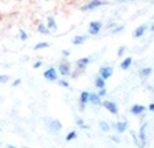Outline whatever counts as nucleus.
Returning a JSON list of instances; mask_svg holds the SVG:
<instances>
[{"instance_id":"5701e85b","label":"nucleus","mask_w":154,"mask_h":148,"mask_svg":"<svg viewBox=\"0 0 154 148\" xmlns=\"http://www.w3.org/2000/svg\"><path fill=\"white\" fill-rule=\"evenodd\" d=\"M59 81V84H60L61 87H64V88H68L70 87V83H68L67 80H64V79H60V80H57Z\"/></svg>"},{"instance_id":"39448f33","label":"nucleus","mask_w":154,"mask_h":148,"mask_svg":"<svg viewBox=\"0 0 154 148\" xmlns=\"http://www.w3.org/2000/svg\"><path fill=\"white\" fill-rule=\"evenodd\" d=\"M112 75H113V68L112 67H102L101 70H100V76H101L104 80L109 79Z\"/></svg>"},{"instance_id":"6ab92c4d","label":"nucleus","mask_w":154,"mask_h":148,"mask_svg":"<svg viewBox=\"0 0 154 148\" xmlns=\"http://www.w3.org/2000/svg\"><path fill=\"white\" fill-rule=\"evenodd\" d=\"M48 27H49L51 30H56V22H55V19H53L52 16H49L48 18Z\"/></svg>"},{"instance_id":"393cba45","label":"nucleus","mask_w":154,"mask_h":148,"mask_svg":"<svg viewBox=\"0 0 154 148\" xmlns=\"http://www.w3.org/2000/svg\"><path fill=\"white\" fill-rule=\"evenodd\" d=\"M10 80V76L7 75H0V83H7Z\"/></svg>"},{"instance_id":"a878e982","label":"nucleus","mask_w":154,"mask_h":148,"mask_svg":"<svg viewBox=\"0 0 154 148\" xmlns=\"http://www.w3.org/2000/svg\"><path fill=\"white\" fill-rule=\"evenodd\" d=\"M19 38H20L22 41H26V40H27V34L23 31V30H20V31H19Z\"/></svg>"},{"instance_id":"aec40b11","label":"nucleus","mask_w":154,"mask_h":148,"mask_svg":"<svg viewBox=\"0 0 154 148\" xmlns=\"http://www.w3.org/2000/svg\"><path fill=\"white\" fill-rule=\"evenodd\" d=\"M100 128H101L104 132H109V131H111V126H109V124H108V122H105V121L100 122Z\"/></svg>"},{"instance_id":"f257e3e1","label":"nucleus","mask_w":154,"mask_h":148,"mask_svg":"<svg viewBox=\"0 0 154 148\" xmlns=\"http://www.w3.org/2000/svg\"><path fill=\"white\" fill-rule=\"evenodd\" d=\"M44 78L48 79L49 81H56L59 80V72L55 70V68H49L44 72Z\"/></svg>"},{"instance_id":"7ed1b4c3","label":"nucleus","mask_w":154,"mask_h":148,"mask_svg":"<svg viewBox=\"0 0 154 148\" xmlns=\"http://www.w3.org/2000/svg\"><path fill=\"white\" fill-rule=\"evenodd\" d=\"M102 106H104L105 109H106L109 113L112 114H117L119 113V109H117V105L115 103V102H111V101H104L102 102Z\"/></svg>"},{"instance_id":"c756f323","label":"nucleus","mask_w":154,"mask_h":148,"mask_svg":"<svg viewBox=\"0 0 154 148\" xmlns=\"http://www.w3.org/2000/svg\"><path fill=\"white\" fill-rule=\"evenodd\" d=\"M124 50H125V48H124V46L119 48V50H117V56H119V57H122V55L124 53Z\"/></svg>"},{"instance_id":"2f4dec72","label":"nucleus","mask_w":154,"mask_h":148,"mask_svg":"<svg viewBox=\"0 0 154 148\" xmlns=\"http://www.w3.org/2000/svg\"><path fill=\"white\" fill-rule=\"evenodd\" d=\"M61 55H63V57H68V56H70V52H68V50H63Z\"/></svg>"},{"instance_id":"72a5a7b5","label":"nucleus","mask_w":154,"mask_h":148,"mask_svg":"<svg viewBox=\"0 0 154 148\" xmlns=\"http://www.w3.org/2000/svg\"><path fill=\"white\" fill-rule=\"evenodd\" d=\"M112 140H113L115 143H119V141H120V140H119V137H116V136H113V137H112Z\"/></svg>"},{"instance_id":"6e6552de","label":"nucleus","mask_w":154,"mask_h":148,"mask_svg":"<svg viewBox=\"0 0 154 148\" xmlns=\"http://www.w3.org/2000/svg\"><path fill=\"white\" fill-rule=\"evenodd\" d=\"M90 61H91L90 57H82L76 61V65H78V68H81V70H85L87 65L90 64Z\"/></svg>"},{"instance_id":"c85d7f7f","label":"nucleus","mask_w":154,"mask_h":148,"mask_svg":"<svg viewBox=\"0 0 154 148\" xmlns=\"http://www.w3.org/2000/svg\"><path fill=\"white\" fill-rule=\"evenodd\" d=\"M20 83H22V80H20V79H15V80L12 81V87H18Z\"/></svg>"},{"instance_id":"f3484780","label":"nucleus","mask_w":154,"mask_h":148,"mask_svg":"<svg viewBox=\"0 0 154 148\" xmlns=\"http://www.w3.org/2000/svg\"><path fill=\"white\" fill-rule=\"evenodd\" d=\"M94 86H96L97 88H102V87H105V80L101 78V76H98V78L94 80Z\"/></svg>"},{"instance_id":"9d476101","label":"nucleus","mask_w":154,"mask_h":148,"mask_svg":"<svg viewBox=\"0 0 154 148\" xmlns=\"http://www.w3.org/2000/svg\"><path fill=\"white\" fill-rule=\"evenodd\" d=\"M145 110H146L145 106H142V105H138V103L134 105V106L131 108V113L135 114V116H139V114H142Z\"/></svg>"},{"instance_id":"ddd939ff","label":"nucleus","mask_w":154,"mask_h":148,"mask_svg":"<svg viewBox=\"0 0 154 148\" xmlns=\"http://www.w3.org/2000/svg\"><path fill=\"white\" fill-rule=\"evenodd\" d=\"M127 126H128V124H127L125 121H119V122H116V131L119 132V133H123V132L127 131Z\"/></svg>"},{"instance_id":"473e14b6","label":"nucleus","mask_w":154,"mask_h":148,"mask_svg":"<svg viewBox=\"0 0 154 148\" xmlns=\"http://www.w3.org/2000/svg\"><path fill=\"white\" fill-rule=\"evenodd\" d=\"M149 110L154 113V103H150V105H149Z\"/></svg>"},{"instance_id":"4c0bfd02","label":"nucleus","mask_w":154,"mask_h":148,"mask_svg":"<svg viewBox=\"0 0 154 148\" xmlns=\"http://www.w3.org/2000/svg\"><path fill=\"white\" fill-rule=\"evenodd\" d=\"M0 145H2V143H0Z\"/></svg>"},{"instance_id":"1a4fd4ad","label":"nucleus","mask_w":154,"mask_h":148,"mask_svg":"<svg viewBox=\"0 0 154 148\" xmlns=\"http://www.w3.org/2000/svg\"><path fill=\"white\" fill-rule=\"evenodd\" d=\"M146 126H147V125L143 124L139 129V133H138V140H140V143H142L143 145H145V143H146Z\"/></svg>"},{"instance_id":"cd10ccee","label":"nucleus","mask_w":154,"mask_h":148,"mask_svg":"<svg viewBox=\"0 0 154 148\" xmlns=\"http://www.w3.org/2000/svg\"><path fill=\"white\" fill-rule=\"evenodd\" d=\"M76 124H78L79 126H81V128H83V129H86V128H87L86 125L83 124V120H82V118H78V121H76Z\"/></svg>"},{"instance_id":"423d86ee","label":"nucleus","mask_w":154,"mask_h":148,"mask_svg":"<svg viewBox=\"0 0 154 148\" xmlns=\"http://www.w3.org/2000/svg\"><path fill=\"white\" fill-rule=\"evenodd\" d=\"M89 102L93 105H102V101H101V96L96 93H89Z\"/></svg>"},{"instance_id":"412c9836","label":"nucleus","mask_w":154,"mask_h":148,"mask_svg":"<svg viewBox=\"0 0 154 148\" xmlns=\"http://www.w3.org/2000/svg\"><path fill=\"white\" fill-rule=\"evenodd\" d=\"M76 136H78V133H76L75 131H71L70 133H68L67 136H66V140H67V141H71V140L76 139Z\"/></svg>"},{"instance_id":"2eb2a0df","label":"nucleus","mask_w":154,"mask_h":148,"mask_svg":"<svg viewBox=\"0 0 154 148\" xmlns=\"http://www.w3.org/2000/svg\"><path fill=\"white\" fill-rule=\"evenodd\" d=\"M51 129H52V131H56V132L60 131V129H61L60 121H59V120H53V121L51 122Z\"/></svg>"},{"instance_id":"f704fd0d","label":"nucleus","mask_w":154,"mask_h":148,"mask_svg":"<svg viewBox=\"0 0 154 148\" xmlns=\"http://www.w3.org/2000/svg\"><path fill=\"white\" fill-rule=\"evenodd\" d=\"M7 148H17V147H15V145H11V144H8V145H7Z\"/></svg>"},{"instance_id":"0eeeda50","label":"nucleus","mask_w":154,"mask_h":148,"mask_svg":"<svg viewBox=\"0 0 154 148\" xmlns=\"http://www.w3.org/2000/svg\"><path fill=\"white\" fill-rule=\"evenodd\" d=\"M60 75H63V76H67V75H70L71 73V70H70V65L68 64H66V63H61L60 65H59V71H57Z\"/></svg>"},{"instance_id":"9b49d317","label":"nucleus","mask_w":154,"mask_h":148,"mask_svg":"<svg viewBox=\"0 0 154 148\" xmlns=\"http://www.w3.org/2000/svg\"><path fill=\"white\" fill-rule=\"evenodd\" d=\"M79 102H81V109H83L85 105L89 103V93H87V91H82V93H81Z\"/></svg>"},{"instance_id":"4be33fe9","label":"nucleus","mask_w":154,"mask_h":148,"mask_svg":"<svg viewBox=\"0 0 154 148\" xmlns=\"http://www.w3.org/2000/svg\"><path fill=\"white\" fill-rule=\"evenodd\" d=\"M48 46H49V44H48V42H38V44L34 46V49L35 50H40V49H44V48H48Z\"/></svg>"},{"instance_id":"dca6fc26","label":"nucleus","mask_w":154,"mask_h":148,"mask_svg":"<svg viewBox=\"0 0 154 148\" xmlns=\"http://www.w3.org/2000/svg\"><path fill=\"white\" fill-rule=\"evenodd\" d=\"M86 35H78V37H75L72 40V44L74 45H82L85 42V41H86Z\"/></svg>"},{"instance_id":"4468645a","label":"nucleus","mask_w":154,"mask_h":148,"mask_svg":"<svg viewBox=\"0 0 154 148\" xmlns=\"http://www.w3.org/2000/svg\"><path fill=\"white\" fill-rule=\"evenodd\" d=\"M146 30H147V27H146L145 25H142V26H139L137 30H135V33H134V37H135V38H139V37H142V35L146 33Z\"/></svg>"},{"instance_id":"bb28decb","label":"nucleus","mask_w":154,"mask_h":148,"mask_svg":"<svg viewBox=\"0 0 154 148\" xmlns=\"http://www.w3.org/2000/svg\"><path fill=\"white\" fill-rule=\"evenodd\" d=\"M98 93H97V94H98V95L100 96H104V95H106V88H105V87H102V88H98Z\"/></svg>"},{"instance_id":"20e7f679","label":"nucleus","mask_w":154,"mask_h":148,"mask_svg":"<svg viewBox=\"0 0 154 148\" xmlns=\"http://www.w3.org/2000/svg\"><path fill=\"white\" fill-rule=\"evenodd\" d=\"M104 4H106V3L101 1V0H93V1H90V3H87L86 6L82 7V10H83V11H90V10H94L100 6H104Z\"/></svg>"},{"instance_id":"a211bd4d","label":"nucleus","mask_w":154,"mask_h":148,"mask_svg":"<svg viewBox=\"0 0 154 148\" xmlns=\"http://www.w3.org/2000/svg\"><path fill=\"white\" fill-rule=\"evenodd\" d=\"M151 72H153V70H151L150 67L143 68V70L140 71V76H142V78H147V76H150V75H151Z\"/></svg>"},{"instance_id":"7c9ffc66","label":"nucleus","mask_w":154,"mask_h":148,"mask_svg":"<svg viewBox=\"0 0 154 148\" xmlns=\"http://www.w3.org/2000/svg\"><path fill=\"white\" fill-rule=\"evenodd\" d=\"M41 65H42V63H41V61H37V63H34V68H35V70H37V68H40Z\"/></svg>"},{"instance_id":"e433bc0d","label":"nucleus","mask_w":154,"mask_h":148,"mask_svg":"<svg viewBox=\"0 0 154 148\" xmlns=\"http://www.w3.org/2000/svg\"><path fill=\"white\" fill-rule=\"evenodd\" d=\"M0 132H2V129H0Z\"/></svg>"},{"instance_id":"f8f14e48","label":"nucleus","mask_w":154,"mask_h":148,"mask_svg":"<svg viewBox=\"0 0 154 148\" xmlns=\"http://www.w3.org/2000/svg\"><path fill=\"white\" fill-rule=\"evenodd\" d=\"M131 64H132V57H125L124 60L120 63V68H122L123 71H125L131 67Z\"/></svg>"},{"instance_id":"b1692460","label":"nucleus","mask_w":154,"mask_h":148,"mask_svg":"<svg viewBox=\"0 0 154 148\" xmlns=\"http://www.w3.org/2000/svg\"><path fill=\"white\" fill-rule=\"evenodd\" d=\"M38 31L42 33V34H45V33H48L49 30H48L47 26H44V25H40V26H38Z\"/></svg>"},{"instance_id":"c9c22d12","label":"nucleus","mask_w":154,"mask_h":148,"mask_svg":"<svg viewBox=\"0 0 154 148\" xmlns=\"http://www.w3.org/2000/svg\"><path fill=\"white\" fill-rule=\"evenodd\" d=\"M150 30H151V31H154V25H153V26L150 27Z\"/></svg>"},{"instance_id":"f03ea898","label":"nucleus","mask_w":154,"mask_h":148,"mask_svg":"<svg viewBox=\"0 0 154 148\" xmlns=\"http://www.w3.org/2000/svg\"><path fill=\"white\" fill-rule=\"evenodd\" d=\"M101 27H102V25H101V22H98V20L90 22V23H89V34H91V35L98 34Z\"/></svg>"}]
</instances>
